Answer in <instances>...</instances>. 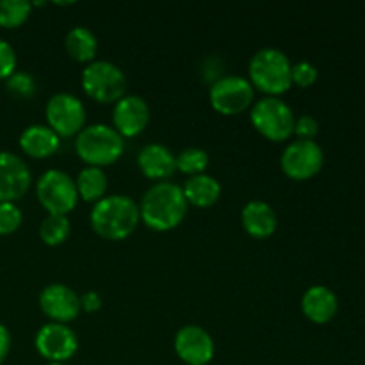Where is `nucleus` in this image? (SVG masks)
<instances>
[{"label":"nucleus","instance_id":"nucleus-31","mask_svg":"<svg viewBox=\"0 0 365 365\" xmlns=\"http://www.w3.org/2000/svg\"><path fill=\"white\" fill-rule=\"evenodd\" d=\"M100 307H102V296L96 291H88L81 296V309L86 314L98 312Z\"/></svg>","mask_w":365,"mask_h":365},{"label":"nucleus","instance_id":"nucleus-9","mask_svg":"<svg viewBox=\"0 0 365 365\" xmlns=\"http://www.w3.org/2000/svg\"><path fill=\"white\" fill-rule=\"evenodd\" d=\"M46 125L59 138L77 135L86 125V107L78 96L71 93H56L45 106Z\"/></svg>","mask_w":365,"mask_h":365},{"label":"nucleus","instance_id":"nucleus-18","mask_svg":"<svg viewBox=\"0 0 365 365\" xmlns=\"http://www.w3.org/2000/svg\"><path fill=\"white\" fill-rule=\"evenodd\" d=\"M241 223L246 234L255 239H267L277 232L278 217L273 207L262 200H252L242 207Z\"/></svg>","mask_w":365,"mask_h":365},{"label":"nucleus","instance_id":"nucleus-3","mask_svg":"<svg viewBox=\"0 0 365 365\" xmlns=\"http://www.w3.org/2000/svg\"><path fill=\"white\" fill-rule=\"evenodd\" d=\"M248 81L266 96H280L292 88V63L280 48L266 46L253 53L248 64Z\"/></svg>","mask_w":365,"mask_h":365},{"label":"nucleus","instance_id":"nucleus-24","mask_svg":"<svg viewBox=\"0 0 365 365\" xmlns=\"http://www.w3.org/2000/svg\"><path fill=\"white\" fill-rule=\"evenodd\" d=\"M32 2L29 0H0V27L18 29L29 20Z\"/></svg>","mask_w":365,"mask_h":365},{"label":"nucleus","instance_id":"nucleus-20","mask_svg":"<svg viewBox=\"0 0 365 365\" xmlns=\"http://www.w3.org/2000/svg\"><path fill=\"white\" fill-rule=\"evenodd\" d=\"M182 191H184V196L189 205L207 209V207H212L220 200L221 184L212 175L202 173L189 177L185 184L182 185Z\"/></svg>","mask_w":365,"mask_h":365},{"label":"nucleus","instance_id":"nucleus-25","mask_svg":"<svg viewBox=\"0 0 365 365\" xmlns=\"http://www.w3.org/2000/svg\"><path fill=\"white\" fill-rule=\"evenodd\" d=\"M175 160H177V171H182L187 177H195V175L205 173L210 157L203 148L189 146V148L182 150L178 155H175Z\"/></svg>","mask_w":365,"mask_h":365},{"label":"nucleus","instance_id":"nucleus-10","mask_svg":"<svg viewBox=\"0 0 365 365\" xmlns=\"http://www.w3.org/2000/svg\"><path fill=\"white\" fill-rule=\"evenodd\" d=\"M280 166L292 180H309L323 170L324 152L316 141L296 139L282 152Z\"/></svg>","mask_w":365,"mask_h":365},{"label":"nucleus","instance_id":"nucleus-28","mask_svg":"<svg viewBox=\"0 0 365 365\" xmlns=\"http://www.w3.org/2000/svg\"><path fill=\"white\" fill-rule=\"evenodd\" d=\"M317 77H319V71L309 61H298L292 64V86L307 89L316 84Z\"/></svg>","mask_w":365,"mask_h":365},{"label":"nucleus","instance_id":"nucleus-17","mask_svg":"<svg viewBox=\"0 0 365 365\" xmlns=\"http://www.w3.org/2000/svg\"><path fill=\"white\" fill-rule=\"evenodd\" d=\"M302 312L316 324H327L337 316L339 298L327 285H312L302 296Z\"/></svg>","mask_w":365,"mask_h":365},{"label":"nucleus","instance_id":"nucleus-13","mask_svg":"<svg viewBox=\"0 0 365 365\" xmlns=\"http://www.w3.org/2000/svg\"><path fill=\"white\" fill-rule=\"evenodd\" d=\"M175 353L187 365H207L214 359L216 344L205 328L198 324H185L175 335Z\"/></svg>","mask_w":365,"mask_h":365},{"label":"nucleus","instance_id":"nucleus-2","mask_svg":"<svg viewBox=\"0 0 365 365\" xmlns=\"http://www.w3.org/2000/svg\"><path fill=\"white\" fill-rule=\"evenodd\" d=\"M91 228L107 241H123L134 234L141 221L139 205L127 195H106L93 203Z\"/></svg>","mask_w":365,"mask_h":365},{"label":"nucleus","instance_id":"nucleus-15","mask_svg":"<svg viewBox=\"0 0 365 365\" xmlns=\"http://www.w3.org/2000/svg\"><path fill=\"white\" fill-rule=\"evenodd\" d=\"M150 123V106L143 96L125 95L114 103L113 127L121 138H135Z\"/></svg>","mask_w":365,"mask_h":365},{"label":"nucleus","instance_id":"nucleus-21","mask_svg":"<svg viewBox=\"0 0 365 365\" xmlns=\"http://www.w3.org/2000/svg\"><path fill=\"white\" fill-rule=\"evenodd\" d=\"M64 46L71 59H75L77 63L89 64L96 59V53H98V38L91 29L77 25L68 31L66 38H64Z\"/></svg>","mask_w":365,"mask_h":365},{"label":"nucleus","instance_id":"nucleus-22","mask_svg":"<svg viewBox=\"0 0 365 365\" xmlns=\"http://www.w3.org/2000/svg\"><path fill=\"white\" fill-rule=\"evenodd\" d=\"M78 198L88 203H96L106 196L107 187H109V177L103 171V168L86 166L75 178Z\"/></svg>","mask_w":365,"mask_h":365},{"label":"nucleus","instance_id":"nucleus-12","mask_svg":"<svg viewBox=\"0 0 365 365\" xmlns=\"http://www.w3.org/2000/svg\"><path fill=\"white\" fill-rule=\"evenodd\" d=\"M39 309L50 323L68 324L82 312L81 296L64 284H48L39 292Z\"/></svg>","mask_w":365,"mask_h":365},{"label":"nucleus","instance_id":"nucleus-33","mask_svg":"<svg viewBox=\"0 0 365 365\" xmlns=\"http://www.w3.org/2000/svg\"><path fill=\"white\" fill-rule=\"evenodd\" d=\"M46 365H66V364H46Z\"/></svg>","mask_w":365,"mask_h":365},{"label":"nucleus","instance_id":"nucleus-7","mask_svg":"<svg viewBox=\"0 0 365 365\" xmlns=\"http://www.w3.org/2000/svg\"><path fill=\"white\" fill-rule=\"evenodd\" d=\"M36 196L48 214L66 216L77 207L78 192L75 180L63 170H46L36 182Z\"/></svg>","mask_w":365,"mask_h":365},{"label":"nucleus","instance_id":"nucleus-8","mask_svg":"<svg viewBox=\"0 0 365 365\" xmlns=\"http://www.w3.org/2000/svg\"><path fill=\"white\" fill-rule=\"evenodd\" d=\"M209 100L212 109L220 114L235 116L253 106L255 88L241 75H225L210 86Z\"/></svg>","mask_w":365,"mask_h":365},{"label":"nucleus","instance_id":"nucleus-5","mask_svg":"<svg viewBox=\"0 0 365 365\" xmlns=\"http://www.w3.org/2000/svg\"><path fill=\"white\" fill-rule=\"evenodd\" d=\"M250 120L260 135L273 143L287 141L294 134V110L280 96H264L253 102Z\"/></svg>","mask_w":365,"mask_h":365},{"label":"nucleus","instance_id":"nucleus-26","mask_svg":"<svg viewBox=\"0 0 365 365\" xmlns=\"http://www.w3.org/2000/svg\"><path fill=\"white\" fill-rule=\"evenodd\" d=\"M6 89L11 95L16 96V98L29 100L36 95V91H38V84H36V78L32 77L29 71L16 70L6 81Z\"/></svg>","mask_w":365,"mask_h":365},{"label":"nucleus","instance_id":"nucleus-14","mask_svg":"<svg viewBox=\"0 0 365 365\" xmlns=\"http://www.w3.org/2000/svg\"><path fill=\"white\" fill-rule=\"evenodd\" d=\"M32 175L25 160L13 152H0V202H13L25 196Z\"/></svg>","mask_w":365,"mask_h":365},{"label":"nucleus","instance_id":"nucleus-1","mask_svg":"<svg viewBox=\"0 0 365 365\" xmlns=\"http://www.w3.org/2000/svg\"><path fill=\"white\" fill-rule=\"evenodd\" d=\"M187 200H185L182 185L175 182H159L152 185L143 195L139 203L141 221L155 232H168L177 228L187 214Z\"/></svg>","mask_w":365,"mask_h":365},{"label":"nucleus","instance_id":"nucleus-34","mask_svg":"<svg viewBox=\"0 0 365 365\" xmlns=\"http://www.w3.org/2000/svg\"><path fill=\"white\" fill-rule=\"evenodd\" d=\"M4 365H6V364H4Z\"/></svg>","mask_w":365,"mask_h":365},{"label":"nucleus","instance_id":"nucleus-23","mask_svg":"<svg viewBox=\"0 0 365 365\" xmlns=\"http://www.w3.org/2000/svg\"><path fill=\"white\" fill-rule=\"evenodd\" d=\"M70 220L61 214H48L39 225V237L46 246H61L70 237Z\"/></svg>","mask_w":365,"mask_h":365},{"label":"nucleus","instance_id":"nucleus-6","mask_svg":"<svg viewBox=\"0 0 365 365\" xmlns=\"http://www.w3.org/2000/svg\"><path fill=\"white\" fill-rule=\"evenodd\" d=\"M82 89L98 103H116L127 95V77L118 64L106 59H95L86 64L81 75Z\"/></svg>","mask_w":365,"mask_h":365},{"label":"nucleus","instance_id":"nucleus-4","mask_svg":"<svg viewBox=\"0 0 365 365\" xmlns=\"http://www.w3.org/2000/svg\"><path fill=\"white\" fill-rule=\"evenodd\" d=\"M75 152L88 166H109L123 155L125 139L110 125H88L77 134Z\"/></svg>","mask_w":365,"mask_h":365},{"label":"nucleus","instance_id":"nucleus-29","mask_svg":"<svg viewBox=\"0 0 365 365\" xmlns=\"http://www.w3.org/2000/svg\"><path fill=\"white\" fill-rule=\"evenodd\" d=\"M18 57L16 50L9 41L0 38V81H7L16 71Z\"/></svg>","mask_w":365,"mask_h":365},{"label":"nucleus","instance_id":"nucleus-19","mask_svg":"<svg viewBox=\"0 0 365 365\" xmlns=\"http://www.w3.org/2000/svg\"><path fill=\"white\" fill-rule=\"evenodd\" d=\"M21 152L32 159H46L53 155L61 146V138L48 125H29L18 139Z\"/></svg>","mask_w":365,"mask_h":365},{"label":"nucleus","instance_id":"nucleus-32","mask_svg":"<svg viewBox=\"0 0 365 365\" xmlns=\"http://www.w3.org/2000/svg\"><path fill=\"white\" fill-rule=\"evenodd\" d=\"M11 344H13V339H11L9 328L0 323V365L6 362L7 355L11 351Z\"/></svg>","mask_w":365,"mask_h":365},{"label":"nucleus","instance_id":"nucleus-27","mask_svg":"<svg viewBox=\"0 0 365 365\" xmlns=\"http://www.w3.org/2000/svg\"><path fill=\"white\" fill-rule=\"evenodd\" d=\"M24 223V212L13 202H0V235H11Z\"/></svg>","mask_w":365,"mask_h":365},{"label":"nucleus","instance_id":"nucleus-30","mask_svg":"<svg viewBox=\"0 0 365 365\" xmlns=\"http://www.w3.org/2000/svg\"><path fill=\"white\" fill-rule=\"evenodd\" d=\"M319 132V123L310 114H303V116L296 118L294 123V134L296 139H303V141H314V138Z\"/></svg>","mask_w":365,"mask_h":365},{"label":"nucleus","instance_id":"nucleus-16","mask_svg":"<svg viewBox=\"0 0 365 365\" xmlns=\"http://www.w3.org/2000/svg\"><path fill=\"white\" fill-rule=\"evenodd\" d=\"M138 166L146 178L166 182L177 171L175 153L160 143L145 145L138 153Z\"/></svg>","mask_w":365,"mask_h":365},{"label":"nucleus","instance_id":"nucleus-11","mask_svg":"<svg viewBox=\"0 0 365 365\" xmlns=\"http://www.w3.org/2000/svg\"><path fill=\"white\" fill-rule=\"evenodd\" d=\"M34 346L48 364H64L77 353L78 337L68 324L46 323L36 334Z\"/></svg>","mask_w":365,"mask_h":365}]
</instances>
